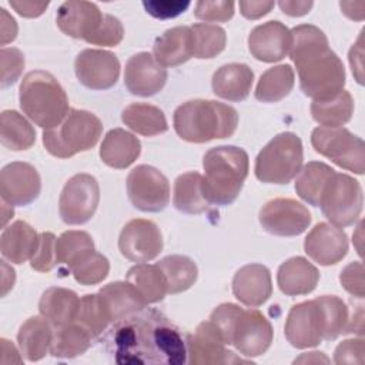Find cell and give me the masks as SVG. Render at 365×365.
<instances>
[{
  "mask_svg": "<svg viewBox=\"0 0 365 365\" xmlns=\"http://www.w3.org/2000/svg\"><path fill=\"white\" fill-rule=\"evenodd\" d=\"M113 342L118 364L178 365L185 362L187 345L181 334L155 312L141 318L134 315L118 322Z\"/></svg>",
  "mask_w": 365,
  "mask_h": 365,
  "instance_id": "cell-1",
  "label": "cell"
},
{
  "mask_svg": "<svg viewBox=\"0 0 365 365\" xmlns=\"http://www.w3.org/2000/svg\"><path fill=\"white\" fill-rule=\"evenodd\" d=\"M291 37L289 57L297 67L304 94L314 101L339 94L345 86V68L329 48L324 31L312 24H299L291 30Z\"/></svg>",
  "mask_w": 365,
  "mask_h": 365,
  "instance_id": "cell-2",
  "label": "cell"
},
{
  "mask_svg": "<svg viewBox=\"0 0 365 365\" xmlns=\"http://www.w3.org/2000/svg\"><path fill=\"white\" fill-rule=\"evenodd\" d=\"M349 314L335 295H322L292 305L285 321L287 341L299 349L317 346L344 334Z\"/></svg>",
  "mask_w": 365,
  "mask_h": 365,
  "instance_id": "cell-3",
  "label": "cell"
},
{
  "mask_svg": "<svg viewBox=\"0 0 365 365\" xmlns=\"http://www.w3.org/2000/svg\"><path fill=\"white\" fill-rule=\"evenodd\" d=\"M173 123L180 138L188 143H207L231 137L238 125V113L220 101L190 100L175 108Z\"/></svg>",
  "mask_w": 365,
  "mask_h": 365,
  "instance_id": "cell-4",
  "label": "cell"
},
{
  "mask_svg": "<svg viewBox=\"0 0 365 365\" xmlns=\"http://www.w3.org/2000/svg\"><path fill=\"white\" fill-rule=\"evenodd\" d=\"M202 191L210 204L234 202L248 175V154L235 145H220L208 150L202 158Z\"/></svg>",
  "mask_w": 365,
  "mask_h": 365,
  "instance_id": "cell-5",
  "label": "cell"
},
{
  "mask_svg": "<svg viewBox=\"0 0 365 365\" xmlns=\"http://www.w3.org/2000/svg\"><path fill=\"white\" fill-rule=\"evenodd\" d=\"M19 103L23 113L44 130L57 127L70 111L64 88L53 74L44 70H34L24 76Z\"/></svg>",
  "mask_w": 365,
  "mask_h": 365,
  "instance_id": "cell-6",
  "label": "cell"
},
{
  "mask_svg": "<svg viewBox=\"0 0 365 365\" xmlns=\"http://www.w3.org/2000/svg\"><path fill=\"white\" fill-rule=\"evenodd\" d=\"M101 133L103 124L96 114L70 108L57 127L43 131V144L53 157L70 158L77 153L93 148Z\"/></svg>",
  "mask_w": 365,
  "mask_h": 365,
  "instance_id": "cell-7",
  "label": "cell"
},
{
  "mask_svg": "<svg viewBox=\"0 0 365 365\" xmlns=\"http://www.w3.org/2000/svg\"><path fill=\"white\" fill-rule=\"evenodd\" d=\"M301 138L291 133L277 134L255 158V177L267 184H288L302 167Z\"/></svg>",
  "mask_w": 365,
  "mask_h": 365,
  "instance_id": "cell-8",
  "label": "cell"
},
{
  "mask_svg": "<svg viewBox=\"0 0 365 365\" xmlns=\"http://www.w3.org/2000/svg\"><path fill=\"white\" fill-rule=\"evenodd\" d=\"M362 204L361 184L348 174L334 173L322 191L318 207L332 225L342 228L356 222Z\"/></svg>",
  "mask_w": 365,
  "mask_h": 365,
  "instance_id": "cell-9",
  "label": "cell"
},
{
  "mask_svg": "<svg viewBox=\"0 0 365 365\" xmlns=\"http://www.w3.org/2000/svg\"><path fill=\"white\" fill-rule=\"evenodd\" d=\"M311 144L317 153L329 158L338 167L364 174L365 144L349 130L344 127H317L312 130Z\"/></svg>",
  "mask_w": 365,
  "mask_h": 365,
  "instance_id": "cell-10",
  "label": "cell"
},
{
  "mask_svg": "<svg viewBox=\"0 0 365 365\" xmlns=\"http://www.w3.org/2000/svg\"><path fill=\"white\" fill-rule=\"evenodd\" d=\"M100 201L97 180L86 173L73 175L63 187L58 200V212L68 225L87 222L96 212Z\"/></svg>",
  "mask_w": 365,
  "mask_h": 365,
  "instance_id": "cell-11",
  "label": "cell"
},
{
  "mask_svg": "<svg viewBox=\"0 0 365 365\" xmlns=\"http://www.w3.org/2000/svg\"><path fill=\"white\" fill-rule=\"evenodd\" d=\"M127 194L131 204L144 212L163 211L170 201V182L157 168L141 164L127 177Z\"/></svg>",
  "mask_w": 365,
  "mask_h": 365,
  "instance_id": "cell-12",
  "label": "cell"
},
{
  "mask_svg": "<svg viewBox=\"0 0 365 365\" xmlns=\"http://www.w3.org/2000/svg\"><path fill=\"white\" fill-rule=\"evenodd\" d=\"M261 227L278 237H295L311 224L308 208L292 198H274L265 202L259 211Z\"/></svg>",
  "mask_w": 365,
  "mask_h": 365,
  "instance_id": "cell-13",
  "label": "cell"
},
{
  "mask_svg": "<svg viewBox=\"0 0 365 365\" xmlns=\"http://www.w3.org/2000/svg\"><path fill=\"white\" fill-rule=\"evenodd\" d=\"M274 331L269 321L254 308L241 309L228 345H234L235 349L244 356H259L271 346Z\"/></svg>",
  "mask_w": 365,
  "mask_h": 365,
  "instance_id": "cell-14",
  "label": "cell"
},
{
  "mask_svg": "<svg viewBox=\"0 0 365 365\" xmlns=\"http://www.w3.org/2000/svg\"><path fill=\"white\" fill-rule=\"evenodd\" d=\"M121 255L133 262H147L163 251V235L155 222L144 218L128 221L118 237Z\"/></svg>",
  "mask_w": 365,
  "mask_h": 365,
  "instance_id": "cell-15",
  "label": "cell"
},
{
  "mask_svg": "<svg viewBox=\"0 0 365 365\" xmlns=\"http://www.w3.org/2000/svg\"><path fill=\"white\" fill-rule=\"evenodd\" d=\"M74 71L84 87L90 90H107L118 80L120 61L108 50L84 48L76 57Z\"/></svg>",
  "mask_w": 365,
  "mask_h": 365,
  "instance_id": "cell-16",
  "label": "cell"
},
{
  "mask_svg": "<svg viewBox=\"0 0 365 365\" xmlns=\"http://www.w3.org/2000/svg\"><path fill=\"white\" fill-rule=\"evenodd\" d=\"M41 191V180L37 170L21 161H14L3 167L0 173L1 200L10 205L24 207L37 200Z\"/></svg>",
  "mask_w": 365,
  "mask_h": 365,
  "instance_id": "cell-17",
  "label": "cell"
},
{
  "mask_svg": "<svg viewBox=\"0 0 365 365\" xmlns=\"http://www.w3.org/2000/svg\"><path fill=\"white\" fill-rule=\"evenodd\" d=\"M225 341L211 321L198 324L195 331L187 338L188 362L192 365H217L230 362H245L235 358L225 349Z\"/></svg>",
  "mask_w": 365,
  "mask_h": 365,
  "instance_id": "cell-18",
  "label": "cell"
},
{
  "mask_svg": "<svg viewBox=\"0 0 365 365\" xmlns=\"http://www.w3.org/2000/svg\"><path fill=\"white\" fill-rule=\"evenodd\" d=\"M103 19L104 13L100 11L96 3L68 0L58 7L56 23L66 36L90 43L97 34Z\"/></svg>",
  "mask_w": 365,
  "mask_h": 365,
  "instance_id": "cell-19",
  "label": "cell"
},
{
  "mask_svg": "<svg viewBox=\"0 0 365 365\" xmlns=\"http://www.w3.org/2000/svg\"><path fill=\"white\" fill-rule=\"evenodd\" d=\"M167 70L153 54L141 51L133 54L124 68V84L127 90L140 97H150L163 90L167 81Z\"/></svg>",
  "mask_w": 365,
  "mask_h": 365,
  "instance_id": "cell-20",
  "label": "cell"
},
{
  "mask_svg": "<svg viewBox=\"0 0 365 365\" xmlns=\"http://www.w3.org/2000/svg\"><path fill=\"white\" fill-rule=\"evenodd\" d=\"M307 255L319 265H334L348 252V237L341 227L318 222L305 237Z\"/></svg>",
  "mask_w": 365,
  "mask_h": 365,
  "instance_id": "cell-21",
  "label": "cell"
},
{
  "mask_svg": "<svg viewBox=\"0 0 365 365\" xmlns=\"http://www.w3.org/2000/svg\"><path fill=\"white\" fill-rule=\"evenodd\" d=\"M291 30L278 20L254 27L248 36V48L254 58L264 63L282 60L291 47Z\"/></svg>",
  "mask_w": 365,
  "mask_h": 365,
  "instance_id": "cell-22",
  "label": "cell"
},
{
  "mask_svg": "<svg viewBox=\"0 0 365 365\" xmlns=\"http://www.w3.org/2000/svg\"><path fill=\"white\" fill-rule=\"evenodd\" d=\"M232 294L247 307L262 305L272 294L269 269L262 264L241 267L232 278Z\"/></svg>",
  "mask_w": 365,
  "mask_h": 365,
  "instance_id": "cell-23",
  "label": "cell"
},
{
  "mask_svg": "<svg viewBox=\"0 0 365 365\" xmlns=\"http://www.w3.org/2000/svg\"><path fill=\"white\" fill-rule=\"evenodd\" d=\"M100 299L107 311L110 322H121L144 309L147 302L128 281H115L98 291Z\"/></svg>",
  "mask_w": 365,
  "mask_h": 365,
  "instance_id": "cell-24",
  "label": "cell"
},
{
  "mask_svg": "<svg viewBox=\"0 0 365 365\" xmlns=\"http://www.w3.org/2000/svg\"><path fill=\"white\" fill-rule=\"evenodd\" d=\"M154 58L163 67H177L194 56L191 27L177 26L165 30L153 46Z\"/></svg>",
  "mask_w": 365,
  "mask_h": 365,
  "instance_id": "cell-25",
  "label": "cell"
},
{
  "mask_svg": "<svg viewBox=\"0 0 365 365\" xmlns=\"http://www.w3.org/2000/svg\"><path fill=\"white\" fill-rule=\"evenodd\" d=\"M319 272L304 257H292L282 262L277 272V284L281 292L289 297L307 295L317 288Z\"/></svg>",
  "mask_w": 365,
  "mask_h": 365,
  "instance_id": "cell-26",
  "label": "cell"
},
{
  "mask_svg": "<svg viewBox=\"0 0 365 365\" xmlns=\"http://www.w3.org/2000/svg\"><path fill=\"white\" fill-rule=\"evenodd\" d=\"M254 80L252 70L242 63L221 66L212 76V91L228 101H242L248 97Z\"/></svg>",
  "mask_w": 365,
  "mask_h": 365,
  "instance_id": "cell-27",
  "label": "cell"
},
{
  "mask_svg": "<svg viewBox=\"0 0 365 365\" xmlns=\"http://www.w3.org/2000/svg\"><path fill=\"white\" fill-rule=\"evenodd\" d=\"M140 153V140L123 128L110 130L100 147L101 161L106 165L118 170L130 167L138 158Z\"/></svg>",
  "mask_w": 365,
  "mask_h": 365,
  "instance_id": "cell-28",
  "label": "cell"
},
{
  "mask_svg": "<svg viewBox=\"0 0 365 365\" xmlns=\"http://www.w3.org/2000/svg\"><path fill=\"white\" fill-rule=\"evenodd\" d=\"M38 235L26 221H14L6 227L0 237L1 255L13 262L23 264L33 257L38 245Z\"/></svg>",
  "mask_w": 365,
  "mask_h": 365,
  "instance_id": "cell-29",
  "label": "cell"
},
{
  "mask_svg": "<svg viewBox=\"0 0 365 365\" xmlns=\"http://www.w3.org/2000/svg\"><path fill=\"white\" fill-rule=\"evenodd\" d=\"M80 299L71 289L51 287L46 289L38 302V311L54 327H63L74 322Z\"/></svg>",
  "mask_w": 365,
  "mask_h": 365,
  "instance_id": "cell-30",
  "label": "cell"
},
{
  "mask_svg": "<svg viewBox=\"0 0 365 365\" xmlns=\"http://www.w3.org/2000/svg\"><path fill=\"white\" fill-rule=\"evenodd\" d=\"M53 329L44 317L29 318L19 329L17 342L21 356L27 361H38L50 351Z\"/></svg>",
  "mask_w": 365,
  "mask_h": 365,
  "instance_id": "cell-31",
  "label": "cell"
},
{
  "mask_svg": "<svg viewBox=\"0 0 365 365\" xmlns=\"http://www.w3.org/2000/svg\"><path fill=\"white\" fill-rule=\"evenodd\" d=\"M174 207L185 214H201L208 211L210 202L202 191V175L188 171L177 177L173 194Z\"/></svg>",
  "mask_w": 365,
  "mask_h": 365,
  "instance_id": "cell-32",
  "label": "cell"
},
{
  "mask_svg": "<svg viewBox=\"0 0 365 365\" xmlns=\"http://www.w3.org/2000/svg\"><path fill=\"white\" fill-rule=\"evenodd\" d=\"M123 123L137 134L153 137L168 130L167 118L161 108L148 103H131L121 113Z\"/></svg>",
  "mask_w": 365,
  "mask_h": 365,
  "instance_id": "cell-33",
  "label": "cell"
},
{
  "mask_svg": "<svg viewBox=\"0 0 365 365\" xmlns=\"http://www.w3.org/2000/svg\"><path fill=\"white\" fill-rule=\"evenodd\" d=\"M294 83L295 76L289 64L271 67L261 74L255 88V98L262 103L281 101L292 91Z\"/></svg>",
  "mask_w": 365,
  "mask_h": 365,
  "instance_id": "cell-34",
  "label": "cell"
},
{
  "mask_svg": "<svg viewBox=\"0 0 365 365\" xmlns=\"http://www.w3.org/2000/svg\"><path fill=\"white\" fill-rule=\"evenodd\" d=\"M0 141L11 151L29 150L36 143V131L20 113L4 110L0 115Z\"/></svg>",
  "mask_w": 365,
  "mask_h": 365,
  "instance_id": "cell-35",
  "label": "cell"
},
{
  "mask_svg": "<svg viewBox=\"0 0 365 365\" xmlns=\"http://www.w3.org/2000/svg\"><path fill=\"white\" fill-rule=\"evenodd\" d=\"M161 269L168 294H180L191 288L198 277L195 262L185 255H168L157 262Z\"/></svg>",
  "mask_w": 365,
  "mask_h": 365,
  "instance_id": "cell-36",
  "label": "cell"
},
{
  "mask_svg": "<svg viewBox=\"0 0 365 365\" xmlns=\"http://www.w3.org/2000/svg\"><path fill=\"white\" fill-rule=\"evenodd\" d=\"M91 338V334L77 322L57 327L53 332L50 354L54 358H76L90 348Z\"/></svg>",
  "mask_w": 365,
  "mask_h": 365,
  "instance_id": "cell-37",
  "label": "cell"
},
{
  "mask_svg": "<svg viewBox=\"0 0 365 365\" xmlns=\"http://www.w3.org/2000/svg\"><path fill=\"white\" fill-rule=\"evenodd\" d=\"M334 170L327 165L325 163L319 161H309L299 170L297 181H295V191L297 194L308 204L318 207L319 198L327 182L334 175Z\"/></svg>",
  "mask_w": 365,
  "mask_h": 365,
  "instance_id": "cell-38",
  "label": "cell"
},
{
  "mask_svg": "<svg viewBox=\"0 0 365 365\" xmlns=\"http://www.w3.org/2000/svg\"><path fill=\"white\" fill-rule=\"evenodd\" d=\"M125 281L133 284L141 294L147 304L161 301L167 292V284L161 269L155 265L140 262L131 267L127 272Z\"/></svg>",
  "mask_w": 365,
  "mask_h": 365,
  "instance_id": "cell-39",
  "label": "cell"
},
{
  "mask_svg": "<svg viewBox=\"0 0 365 365\" xmlns=\"http://www.w3.org/2000/svg\"><path fill=\"white\" fill-rule=\"evenodd\" d=\"M354 114V98L342 90L329 100L312 101L311 115L322 127H341L346 124Z\"/></svg>",
  "mask_w": 365,
  "mask_h": 365,
  "instance_id": "cell-40",
  "label": "cell"
},
{
  "mask_svg": "<svg viewBox=\"0 0 365 365\" xmlns=\"http://www.w3.org/2000/svg\"><path fill=\"white\" fill-rule=\"evenodd\" d=\"M94 251V241L86 231L70 230L56 240L57 264L66 265L70 271L90 252Z\"/></svg>",
  "mask_w": 365,
  "mask_h": 365,
  "instance_id": "cell-41",
  "label": "cell"
},
{
  "mask_svg": "<svg viewBox=\"0 0 365 365\" xmlns=\"http://www.w3.org/2000/svg\"><path fill=\"white\" fill-rule=\"evenodd\" d=\"M194 38V57L212 58L218 56L227 43L225 30L217 24L197 23L191 27Z\"/></svg>",
  "mask_w": 365,
  "mask_h": 365,
  "instance_id": "cell-42",
  "label": "cell"
},
{
  "mask_svg": "<svg viewBox=\"0 0 365 365\" xmlns=\"http://www.w3.org/2000/svg\"><path fill=\"white\" fill-rule=\"evenodd\" d=\"M74 322L87 329L93 338L103 334V331L110 324V318L98 294H87L80 298V305Z\"/></svg>",
  "mask_w": 365,
  "mask_h": 365,
  "instance_id": "cell-43",
  "label": "cell"
},
{
  "mask_svg": "<svg viewBox=\"0 0 365 365\" xmlns=\"http://www.w3.org/2000/svg\"><path fill=\"white\" fill-rule=\"evenodd\" d=\"M110 271L108 259L97 252H90L84 259L71 268L74 279L81 285H96L106 279Z\"/></svg>",
  "mask_w": 365,
  "mask_h": 365,
  "instance_id": "cell-44",
  "label": "cell"
},
{
  "mask_svg": "<svg viewBox=\"0 0 365 365\" xmlns=\"http://www.w3.org/2000/svg\"><path fill=\"white\" fill-rule=\"evenodd\" d=\"M0 64H1L0 86L1 88H6L14 84L21 76L24 68V54L16 47H3L0 50Z\"/></svg>",
  "mask_w": 365,
  "mask_h": 365,
  "instance_id": "cell-45",
  "label": "cell"
},
{
  "mask_svg": "<svg viewBox=\"0 0 365 365\" xmlns=\"http://www.w3.org/2000/svg\"><path fill=\"white\" fill-rule=\"evenodd\" d=\"M56 237L53 232H41L38 235V245L30 258V265L38 272H48L57 264L56 257Z\"/></svg>",
  "mask_w": 365,
  "mask_h": 365,
  "instance_id": "cell-46",
  "label": "cell"
},
{
  "mask_svg": "<svg viewBox=\"0 0 365 365\" xmlns=\"http://www.w3.org/2000/svg\"><path fill=\"white\" fill-rule=\"evenodd\" d=\"M234 7H235L234 1L201 0L195 3L194 16L202 21L222 23V21H228L234 16Z\"/></svg>",
  "mask_w": 365,
  "mask_h": 365,
  "instance_id": "cell-47",
  "label": "cell"
},
{
  "mask_svg": "<svg viewBox=\"0 0 365 365\" xmlns=\"http://www.w3.org/2000/svg\"><path fill=\"white\" fill-rule=\"evenodd\" d=\"M123 37H124V29H123L121 21L111 14H104L103 23H101L97 34L90 41V44L113 47V46L120 44Z\"/></svg>",
  "mask_w": 365,
  "mask_h": 365,
  "instance_id": "cell-48",
  "label": "cell"
},
{
  "mask_svg": "<svg viewBox=\"0 0 365 365\" xmlns=\"http://www.w3.org/2000/svg\"><path fill=\"white\" fill-rule=\"evenodd\" d=\"M339 282L346 292L356 298H364L365 285H364V265L361 261L349 262L339 275Z\"/></svg>",
  "mask_w": 365,
  "mask_h": 365,
  "instance_id": "cell-49",
  "label": "cell"
},
{
  "mask_svg": "<svg viewBox=\"0 0 365 365\" xmlns=\"http://www.w3.org/2000/svg\"><path fill=\"white\" fill-rule=\"evenodd\" d=\"M143 6L148 14H151L155 19H174L184 13L190 1L184 0H148L143 1Z\"/></svg>",
  "mask_w": 365,
  "mask_h": 365,
  "instance_id": "cell-50",
  "label": "cell"
},
{
  "mask_svg": "<svg viewBox=\"0 0 365 365\" xmlns=\"http://www.w3.org/2000/svg\"><path fill=\"white\" fill-rule=\"evenodd\" d=\"M365 344L362 338L342 341L334 352L335 364H364Z\"/></svg>",
  "mask_w": 365,
  "mask_h": 365,
  "instance_id": "cell-51",
  "label": "cell"
},
{
  "mask_svg": "<svg viewBox=\"0 0 365 365\" xmlns=\"http://www.w3.org/2000/svg\"><path fill=\"white\" fill-rule=\"evenodd\" d=\"M241 14L245 19L250 20H257L271 11L274 7V1H267V0H258V1H240L238 3Z\"/></svg>",
  "mask_w": 365,
  "mask_h": 365,
  "instance_id": "cell-52",
  "label": "cell"
},
{
  "mask_svg": "<svg viewBox=\"0 0 365 365\" xmlns=\"http://www.w3.org/2000/svg\"><path fill=\"white\" fill-rule=\"evenodd\" d=\"M9 4L23 17H38L47 9L48 1H34V0H11Z\"/></svg>",
  "mask_w": 365,
  "mask_h": 365,
  "instance_id": "cell-53",
  "label": "cell"
},
{
  "mask_svg": "<svg viewBox=\"0 0 365 365\" xmlns=\"http://www.w3.org/2000/svg\"><path fill=\"white\" fill-rule=\"evenodd\" d=\"M362 34L364 31H361L358 40L355 44H352L351 50H349V64L352 68V73L356 77V81L359 84H362V71H364V48H362Z\"/></svg>",
  "mask_w": 365,
  "mask_h": 365,
  "instance_id": "cell-54",
  "label": "cell"
},
{
  "mask_svg": "<svg viewBox=\"0 0 365 365\" xmlns=\"http://www.w3.org/2000/svg\"><path fill=\"white\" fill-rule=\"evenodd\" d=\"M0 30L1 46H6L7 43L13 41L17 37V23L4 9H0Z\"/></svg>",
  "mask_w": 365,
  "mask_h": 365,
  "instance_id": "cell-55",
  "label": "cell"
},
{
  "mask_svg": "<svg viewBox=\"0 0 365 365\" xmlns=\"http://www.w3.org/2000/svg\"><path fill=\"white\" fill-rule=\"evenodd\" d=\"M279 9L292 17H299V16H305L307 13H309V10L312 9L314 3L312 1H295V0H281L278 1Z\"/></svg>",
  "mask_w": 365,
  "mask_h": 365,
  "instance_id": "cell-56",
  "label": "cell"
},
{
  "mask_svg": "<svg viewBox=\"0 0 365 365\" xmlns=\"http://www.w3.org/2000/svg\"><path fill=\"white\" fill-rule=\"evenodd\" d=\"M342 13L352 19V20H358L361 21L364 19L365 14V1H341L339 3Z\"/></svg>",
  "mask_w": 365,
  "mask_h": 365,
  "instance_id": "cell-57",
  "label": "cell"
},
{
  "mask_svg": "<svg viewBox=\"0 0 365 365\" xmlns=\"http://www.w3.org/2000/svg\"><path fill=\"white\" fill-rule=\"evenodd\" d=\"M0 342H1V359H0L1 364H10L11 362L10 356L13 358L14 364H20L21 362V356H20L21 352H19L16 349V346L9 339H6V338H1Z\"/></svg>",
  "mask_w": 365,
  "mask_h": 365,
  "instance_id": "cell-58",
  "label": "cell"
},
{
  "mask_svg": "<svg viewBox=\"0 0 365 365\" xmlns=\"http://www.w3.org/2000/svg\"><path fill=\"white\" fill-rule=\"evenodd\" d=\"M1 268H3V291H1V295L4 297L10 288H13V284H14V269L10 268L6 261H1Z\"/></svg>",
  "mask_w": 365,
  "mask_h": 365,
  "instance_id": "cell-59",
  "label": "cell"
},
{
  "mask_svg": "<svg viewBox=\"0 0 365 365\" xmlns=\"http://www.w3.org/2000/svg\"><path fill=\"white\" fill-rule=\"evenodd\" d=\"M1 201H3V200H1ZM1 204H3V205H1V211H3V218H1V225H3V227H4V225H6V224H7V221H9V220H10V217H13V214H14V211H9V212H7V211H6V210H7V202H6V201H3V202H1Z\"/></svg>",
  "mask_w": 365,
  "mask_h": 365,
  "instance_id": "cell-60",
  "label": "cell"
}]
</instances>
